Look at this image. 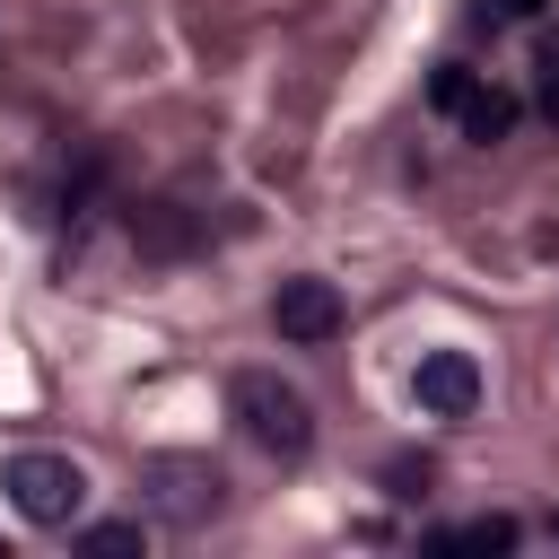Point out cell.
Masks as SVG:
<instances>
[{"label": "cell", "mask_w": 559, "mask_h": 559, "mask_svg": "<svg viewBox=\"0 0 559 559\" xmlns=\"http://www.w3.org/2000/svg\"><path fill=\"white\" fill-rule=\"evenodd\" d=\"M542 114L559 122V61H550V79H542Z\"/></svg>", "instance_id": "13"}, {"label": "cell", "mask_w": 559, "mask_h": 559, "mask_svg": "<svg viewBox=\"0 0 559 559\" xmlns=\"http://www.w3.org/2000/svg\"><path fill=\"white\" fill-rule=\"evenodd\" d=\"M0 489H9V507H17L26 524H44V533H61V524L87 515V463H79V454H52V445L9 454V463H0Z\"/></svg>", "instance_id": "2"}, {"label": "cell", "mask_w": 559, "mask_h": 559, "mask_svg": "<svg viewBox=\"0 0 559 559\" xmlns=\"http://www.w3.org/2000/svg\"><path fill=\"white\" fill-rule=\"evenodd\" d=\"M79 550H87V559H131V550H148V524H140V515H114V524H79Z\"/></svg>", "instance_id": "9"}, {"label": "cell", "mask_w": 559, "mask_h": 559, "mask_svg": "<svg viewBox=\"0 0 559 559\" xmlns=\"http://www.w3.org/2000/svg\"><path fill=\"white\" fill-rule=\"evenodd\" d=\"M131 236H140V253H192V210L183 201H148V210H131Z\"/></svg>", "instance_id": "6"}, {"label": "cell", "mask_w": 559, "mask_h": 559, "mask_svg": "<svg viewBox=\"0 0 559 559\" xmlns=\"http://www.w3.org/2000/svg\"><path fill=\"white\" fill-rule=\"evenodd\" d=\"M550 542H559V515H550Z\"/></svg>", "instance_id": "14"}, {"label": "cell", "mask_w": 559, "mask_h": 559, "mask_svg": "<svg viewBox=\"0 0 559 559\" xmlns=\"http://www.w3.org/2000/svg\"><path fill=\"white\" fill-rule=\"evenodd\" d=\"M271 323H280V341H297V349H323V341H341L349 306H341V288H332V280L297 271V280H280V288H271Z\"/></svg>", "instance_id": "4"}, {"label": "cell", "mask_w": 559, "mask_h": 559, "mask_svg": "<svg viewBox=\"0 0 559 559\" xmlns=\"http://www.w3.org/2000/svg\"><path fill=\"white\" fill-rule=\"evenodd\" d=\"M515 122H524V105H515L507 87H472V96H463V140H480V148H498V140L515 131Z\"/></svg>", "instance_id": "7"}, {"label": "cell", "mask_w": 559, "mask_h": 559, "mask_svg": "<svg viewBox=\"0 0 559 559\" xmlns=\"http://www.w3.org/2000/svg\"><path fill=\"white\" fill-rule=\"evenodd\" d=\"M428 480H437L428 454H393V463H384V489H393V498H428Z\"/></svg>", "instance_id": "11"}, {"label": "cell", "mask_w": 559, "mask_h": 559, "mask_svg": "<svg viewBox=\"0 0 559 559\" xmlns=\"http://www.w3.org/2000/svg\"><path fill=\"white\" fill-rule=\"evenodd\" d=\"M515 542H524V524H515V515H472V524L437 533V550H480V559H507Z\"/></svg>", "instance_id": "8"}, {"label": "cell", "mask_w": 559, "mask_h": 559, "mask_svg": "<svg viewBox=\"0 0 559 559\" xmlns=\"http://www.w3.org/2000/svg\"><path fill=\"white\" fill-rule=\"evenodd\" d=\"M140 489H148V507H157L166 524H210V515L227 507V480H218L201 454H148V463H140Z\"/></svg>", "instance_id": "3"}, {"label": "cell", "mask_w": 559, "mask_h": 559, "mask_svg": "<svg viewBox=\"0 0 559 559\" xmlns=\"http://www.w3.org/2000/svg\"><path fill=\"white\" fill-rule=\"evenodd\" d=\"M472 87H480V79H472L463 61H437V70H428V105H437V114H463Z\"/></svg>", "instance_id": "10"}, {"label": "cell", "mask_w": 559, "mask_h": 559, "mask_svg": "<svg viewBox=\"0 0 559 559\" xmlns=\"http://www.w3.org/2000/svg\"><path fill=\"white\" fill-rule=\"evenodd\" d=\"M542 9H550V0H489L480 17H542Z\"/></svg>", "instance_id": "12"}, {"label": "cell", "mask_w": 559, "mask_h": 559, "mask_svg": "<svg viewBox=\"0 0 559 559\" xmlns=\"http://www.w3.org/2000/svg\"><path fill=\"white\" fill-rule=\"evenodd\" d=\"M411 402H419L428 419H472V411H480V358H472V349H428V358L411 367Z\"/></svg>", "instance_id": "5"}, {"label": "cell", "mask_w": 559, "mask_h": 559, "mask_svg": "<svg viewBox=\"0 0 559 559\" xmlns=\"http://www.w3.org/2000/svg\"><path fill=\"white\" fill-rule=\"evenodd\" d=\"M227 411H236V428H245L262 454H280V463H297V454L314 445V402H306L280 367H236V376H227Z\"/></svg>", "instance_id": "1"}]
</instances>
